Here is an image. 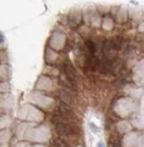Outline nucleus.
I'll list each match as a JSON object with an SVG mask.
<instances>
[{"instance_id":"8","label":"nucleus","mask_w":144,"mask_h":147,"mask_svg":"<svg viewBox=\"0 0 144 147\" xmlns=\"http://www.w3.org/2000/svg\"><path fill=\"white\" fill-rule=\"evenodd\" d=\"M3 40H4L3 36L2 35V34H0V43H2V42H3Z\"/></svg>"},{"instance_id":"6","label":"nucleus","mask_w":144,"mask_h":147,"mask_svg":"<svg viewBox=\"0 0 144 147\" xmlns=\"http://www.w3.org/2000/svg\"><path fill=\"white\" fill-rule=\"evenodd\" d=\"M54 146L55 147H68V145L63 139L60 138H55L54 141Z\"/></svg>"},{"instance_id":"2","label":"nucleus","mask_w":144,"mask_h":147,"mask_svg":"<svg viewBox=\"0 0 144 147\" xmlns=\"http://www.w3.org/2000/svg\"><path fill=\"white\" fill-rule=\"evenodd\" d=\"M64 70L65 74L66 75L68 80L70 81L72 83H75L76 78H77V74H76V70L74 69L73 64L71 63L69 61H65L64 63Z\"/></svg>"},{"instance_id":"3","label":"nucleus","mask_w":144,"mask_h":147,"mask_svg":"<svg viewBox=\"0 0 144 147\" xmlns=\"http://www.w3.org/2000/svg\"><path fill=\"white\" fill-rule=\"evenodd\" d=\"M60 117L67 119L69 118H72L74 115L73 110L65 104H61L57 109V114Z\"/></svg>"},{"instance_id":"1","label":"nucleus","mask_w":144,"mask_h":147,"mask_svg":"<svg viewBox=\"0 0 144 147\" xmlns=\"http://www.w3.org/2000/svg\"><path fill=\"white\" fill-rule=\"evenodd\" d=\"M65 120V119L61 118L58 115H55L52 119V121L55 123L56 131L58 134L61 135H71L74 134V128Z\"/></svg>"},{"instance_id":"4","label":"nucleus","mask_w":144,"mask_h":147,"mask_svg":"<svg viewBox=\"0 0 144 147\" xmlns=\"http://www.w3.org/2000/svg\"><path fill=\"white\" fill-rule=\"evenodd\" d=\"M59 96L61 97V99L63 100V102L65 105H72L73 104V98H72V96L67 93V92H65V91H63V90H61L59 92Z\"/></svg>"},{"instance_id":"5","label":"nucleus","mask_w":144,"mask_h":147,"mask_svg":"<svg viewBox=\"0 0 144 147\" xmlns=\"http://www.w3.org/2000/svg\"><path fill=\"white\" fill-rule=\"evenodd\" d=\"M86 46L87 48V49L89 50V52L91 54H95V52L96 51V47L95 45L94 44V42L91 41V40H87L86 41Z\"/></svg>"},{"instance_id":"7","label":"nucleus","mask_w":144,"mask_h":147,"mask_svg":"<svg viewBox=\"0 0 144 147\" xmlns=\"http://www.w3.org/2000/svg\"><path fill=\"white\" fill-rule=\"evenodd\" d=\"M112 44V48L116 49V50H119L121 47L122 44V39L121 37H117L114 41L111 42Z\"/></svg>"},{"instance_id":"9","label":"nucleus","mask_w":144,"mask_h":147,"mask_svg":"<svg viewBox=\"0 0 144 147\" xmlns=\"http://www.w3.org/2000/svg\"><path fill=\"white\" fill-rule=\"evenodd\" d=\"M97 147H104V145H103V142H99Z\"/></svg>"}]
</instances>
